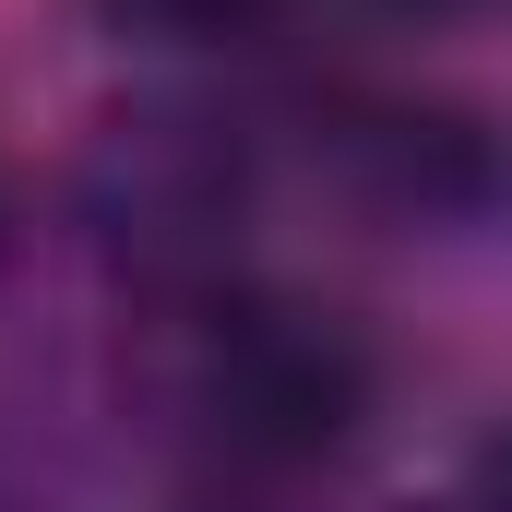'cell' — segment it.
Here are the masks:
<instances>
[{
  "mask_svg": "<svg viewBox=\"0 0 512 512\" xmlns=\"http://www.w3.org/2000/svg\"><path fill=\"white\" fill-rule=\"evenodd\" d=\"M120 36H155V48H215V36H262L286 0H96Z\"/></svg>",
  "mask_w": 512,
  "mask_h": 512,
  "instance_id": "cell-2",
  "label": "cell"
},
{
  "mask_svg": "<svg viewBox=\"0 0 512 512\" xmlns=\"http://www.w3.org/2000/svg\"><path fill=\"white\" fill-rule=\"evenodd\" d=\"M477 512H512V429L501 441H477V489H465Z\"/></svg>",
  "mask_w": 512,
  "mask_h": 512,
  "instance_id": "cell-3",
  "label": "cell"
},
{
  "mask_svg": "<svg viewBox=\"0 0 512 512\" xmlns=\"http://www.w3.org/2000/svg\"><path fill=\"white\" fill-rule=\"evenodd\" d=\"M191 405L215 429V453L239 465H322L346 453V429L370 417V346L334 322V310H298V298H251L203 334V370Z\"/></svg>",
  "mask_w": 512,
  "mask_h": 512,
  "instance_id": "cell-1",
  "label": "cell"
},
{
  "mask_svg": "<svg viewBox=\"0 0 512 512\" xmlns=\"http://www.w3.org/2000/svg\"><path fill=\"white\" fill-rule=\"evenodd\" d=\"M453 512H477V501H453Z\"/></svg>",
  "mask_w": 512,
  "mask_h": 512,
  "instance_id": "cell-4",
  "label": "cell"
}]
</instances>
